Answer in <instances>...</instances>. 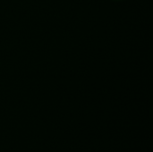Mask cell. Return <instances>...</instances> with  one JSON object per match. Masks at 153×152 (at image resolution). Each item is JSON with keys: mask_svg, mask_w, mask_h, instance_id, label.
<instances>
[{"mask_svg": "<svg viewBox=\"0 0 153 152\" xmlns=\"http://www.w3.org/2000/svg\"><path fill=\"white\" fill-rule=\"evenodd\" d=\"M114 1H123V0H114Z\"/></svg>", "mask_w": 153, "mask_h": 152, "instance_id": "obj_1", "label": "cell"}]
</instances>
